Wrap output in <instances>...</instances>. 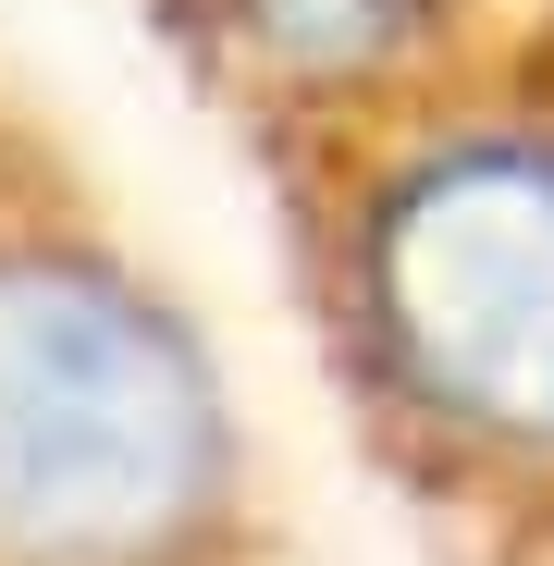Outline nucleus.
<instances>
[{
	"instance_id": "nucleus-3",
	"label": "nucleus",
	"mask_w": 554,
	"mask_h": 566,
	"mask_svg": "<svg viewBox=\"0 0 554 566\" xmlns=\"http://www.w3.org/2000/svg\"><path fill=\"white\" fill-rule=\"evenodd\" d=\"M136 13L173 50V74L234 124V148L271 160L321 124L431 86L443 62L505 38L530 0H136Z\"/></svg>"
},
{
	"instance_id": "nucleus-2",
	"label": "nucleus",
	"mask_w": 554,
	"mask_h": 566,
	"mask_svg": "<svg viewBox=\"0 0 554 566\" xmlns=\"http://www.w3.org/2000/svg\"><path fill=\"white\" fill-rule=\"evenodd\" d=\"M0 566H284L210 308L0 86Z\"/></svg>"
},
{
	"instance_id": "nucleus-1",
	"label": "nucleus",
	"mask_w": 554,
	"mask_h": 566,
	"mask_svg": "<svg viewBox=\"0 0 554 566\" xmlns=\"http://www.w3.org/2000/svg\"><path fill=\"white\" fill-rule=\"evenodd\" d=\"M309 369L431 566H554V0L259 160Z\"/></svg>"
}]
</instances>
